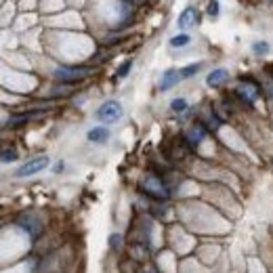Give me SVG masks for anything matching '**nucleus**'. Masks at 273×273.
Here are the masks:
<instances>
[{"mask_svg":"<svg viewBox=\"0 0 273 273\" xmlns=\"http://www.w3.org/2000/svg\"><path fill=\"white\" fill-rule=\"evenodd\" d=\"M93 72H95V67H90V65H61L55 70L53 76H55L57 82L72 86L76 82L86 80L88 76H93Z\"/></svg>","mask_w":273,"mask_h":273,"instance_id":"f257e3e1","label":"nucleus"},{"mask_svg":"<svg viewBox=\"0 0 273 273\" xmlns=\"http://www.w3.org/2000/svg\"><path fill=\"white\" fill-rule=\"evenodd\" d=\"M141 187L143 191L149 196V198H155V200H166L170 196V189L164 181L158 177V174H145L141 179Z\"/></svg>","mask_w":273,"mask_h":273,"instance_id":"f03ea898","label":"nucleus"},{"mask_svg":"<svg viewBox=\"0 0 273 273\" xmlns=\"http://www.w3.org/2000/svg\"><path fill=\"white\" fill-rule=\"evenodd\" d=\"M122 116H124V109H122L120 101H116V99H107V101L101 103L99 109L95 111V118H97L99 122H105V124L118 122Z\"/></svg>","mask_w":273,"mask_h":273,"instance_id":"7ed1b4c3","label":"nucleus"},{"mask_svg":"<svg viewBox=\"0 0 273 273\" xmlns=\"http://www.w3.org/2000/svg\"><path fill=\"white\" fill-rule=\"evenodd\" d=\"M51 164V160H49V155H36V158H32V160H28V162H24L17 170H15V177H19V179H26V177H32V174H38V172H42L44 168H47Z\"/></svg>","mask_w":273,"mask_h":273,"instance_id":"20e7f679","label":"nucleus"},{"mask_svg":"<svg viewBox=\"0 0 273 273\" xmlns=\"http://www.w3.org/2000/svg\"><path fill=\"white\" fill-rule=\"evenodd\" d=\"M236 95L242 99V103H246V105H252L259 97H261V86L255 82V80H250V78H246V80H242L240 84H238V88H236Z\"/></svg>","mask_w":273,"mask_h":273,"instance_id":"39448f33","label":"nucleus"},{"mask_svg":"<svg viewBox=\"0 0 273 273\" xmlns=\"http://www.w3.org/2000/svg\"><path fill=\"white\" fill-rule=\"evenodd\" d=\"M206 126H204L202 122H198V124H193L191 128H187V132H185V143L189 145V147H196V145H200L204 139H206Z\"/></svg>","mask_w":273,"mask_h":273,"instance_id":"423d86ee","label":"nucleus"},{"mask_svg":"<svg viewBox=\"0 0 273 273\" xmlns=\"http://www.w3.org/2000/svg\"><path fill=\"white\" fill-rule=\"evenodd\" d=\"M181 80H183V78H181V70H166L162 74V80H160V84H158V88H160L162 93H166V90L177 86Z\"/></svg>","mask_w":273,"mask_h":273,"instance_id":"0eeeda50","label":"nucleus"},{"mask_svg":"<svg viewBox=\"0 0 273 273\" xmlns=\"http://www.w3.org/2000/svg\"><path fill=\"white\" fill-rule=\"evenodd\" d=\"M196 24H198V9L196 7H187L179 15V30H189Z\"/></svg>","mask_w":273,"mask_h":273,"instance_id":"6e6552de","label":"nucleus"},{"mask_svg":"<svg viewBox=\"0 0 273 273\" xmlns=\"http://www.w3.org/2000/svg\"><path fill=\"white\" fill-rule=\"evenodd\" d=\"M227 80H229V72H227L225 67H217V70H212V72L208 74L206 84H208L210 88H219V86H223Z\"/></svg>","mask_w":273,"mask_h":273,"instance_id":"1a4fd4ad","label":"nucleus"},{"mask_svg":"<svg viewBox=\"0 0 273 273\" xmlns=\"http://www.w3.org/2000/svg\"><path fill=\"white\" fill-rule=\"evenodd\" d=\"M88 141L90 143H107V139H109V128H105V126H95V128H90L88 130Z\"/></svg>","mask_w":273,"mask_h":273,"instance_id":"9d476101","label":"nucleus"},{"mask_svg":"<svg viewBox=\"0 0 273 273\" xmlns=\"http://www.w3.org/2000/svg\"><path fill=\"white\" fill-rule=\"evenodd\" d=\"M187 44H191V36L189 34H177V36H172L170 38V47L172 49H183V47H187Z\"/></svg>","mask_w":273,"mask_h":273,"instance_id":"9b49d317","label":"nucleus"},{"mask_svg":"<svg viewBox=\"0 0 273 273\" xmlns=\"http://www.w3.org/2000/svg\"><path fill=\"white\" fill-rule=\"evenodd\" d=\"M200 70H202V63H189V65H185V67H181V78H183V80L193 78Z\"/></svg>","mask_w":273,"mask_h":273,"instance_id":"f8f14e48","label":"nucleus"},{"mask_svg":"<svg viewBox=\"0 0 273 273\" xmlns=\"http://www.w3.org/2000/svg\"><path fill=\"white\" fill-rule=\"evenodd\" d=\"M187 107H189V103H187L185 97H177V99L170 101V109L174 113H183V111H187Z\"/></svg>","mask_w":273,"mask_h":273,"instance_id":"ddd939ff","label":"nucleus"},{"mask_svg":"<svg viewBox=\"0 0 273 273\" xmlns=\"http://www.w3.org/2000/svg\"><path fill=\"white\" fill-rule=\"evenodd\" d=\"M269 51H271V47H269L267 40H257V42L252 44V53H255L257 57H263V55H267Z\"/></svg>","mask_w":273,"mask_h":273,"instance_id":"4468645a","label":"nucleus"},{"mask_svg":"<svg viewBox=\"0 0 273 273\" xmlns=\"http://www.w3.org/2000/svg\"><path fill=\"white\" fill-rule=\"evenodd\" d=\"M130 70H132V59H126L118 70H116V78H126L128 74H130Z\"/></svg>","mask_w":273,"mask_h":273,"instance_id":"2eb2a0df","label":"nucleus"},{"mask_svg":"<svg viewBox=\"0 0 273 273\" xmlns=\"http://www.w3.org/2000/svg\"><path fill=\"white\" fill-rule=\"evenodd\" d=\"M206 13H208L212 19H217V17H219V13H221V3H219V0H208Z\"/></svg>","mask_w":273,"mask_h":273,"instance_id":"dca6fc26","label":"nucleus"},{"mask_svg":"<svg viewBox=\"0 0 273 273\" xmlns=\"http://www.w3.org/2000/svg\"><path fill=\"white\" fill-rule=\"evenodd\" d=\"M15 160H17V149H13V147H11V149L5 147V149H3V162L9 164V162H15Z\"/></svg>","mask_w":273,"mask_h":273,"instance_id":"f3484780","label":"nucleus"},{"mask_svg":"<svg viewBox=\"0 0 273 273\" xmlns=\"http://www.w3.org/2000/svg\"><path fill=\"white\" fill-rule=\"evenodd\" d=\"M122 242H124V238L120 233H111L109 236V244L113 246V250H120L122 248Z\"/></svg>","mask_w":273,"mask_h":273,"instance_id":"a211bd4d","label":"nucleus"},{"mask_svg":"<svg viewBox=\"0 0 273 273\" xmlns=\"http://www.w3.org/2000/svg\"><path fill=\"white\" fill-rule=\"evenodd\" d=\"M63 170V162H57V166H55V172H61Z\"/></svg>","mask_w":273,"mask_h":273,"instance_id":"6ab92c4d","label":"nucleus"},{"mask_svg":"<svg viewBox=\"0 0 273 273\" xmlns=\"http://www.w3.org/2000/svg\"><path fill=\"white\" fill-rule=\"evenodd\" d=\"M124 3H128V5H139L141 0H124Z\"/></svg>","mask_w":273,"mask_h":273,"instance_id":"aec40b11","label":"nucleus"},{"mask_svg":"<svg viewBox=\"0 0 273 273\" xmlns=\"http://www.w3.org/2000/svg\"><path fill=\"white\" fill-rule=\"evenodd\" d=\"M141 273H153V271H151V269H145V271H141Z\"/></svg>","mask_w":273,"mask_h":273,"instance_id":"412c9836","label":"nucleus"}]
</instances>
